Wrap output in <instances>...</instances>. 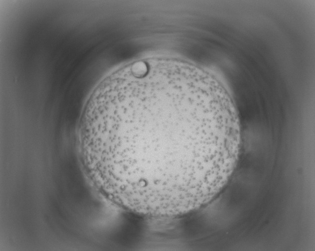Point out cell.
I'll return each instance as SVG.
<instances>
[{
	"mask_svg": "<svg viewBox=\"0 0 315 251\" xmlns=\"http://www.w3.org/2000/svg\"><path fill=\"white\" fill-rule=\"evenodd\" d=\"M79 131L92 177L112 201L164 220L212 199L230 173L241 128L213 76L181 60L151 58L101 82Z\"/></svg>",
	"mask_w": 315,
	"mask_h": 251,
	"instance_id": "6da1fadb",
	"label": "cell"
}]
</instances>
